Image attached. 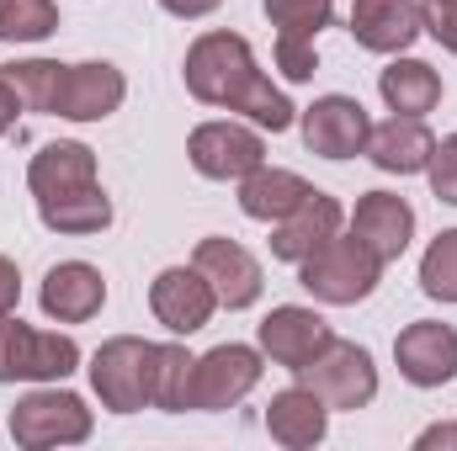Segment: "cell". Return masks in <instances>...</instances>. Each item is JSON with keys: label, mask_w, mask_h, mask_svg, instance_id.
Returning <instances> with one entry per match:
<instances>
[{"label": "cell", "mask_w": 457, "mask_h": 451, "mask_svg": "<svg viewBox=\"0 0 457 451\" xmlns=\"http://www.w3.org/2000/svg\"><path fill=\"white\" fill-rule=\"evenodd\" d=\"M37 303L54 324H91L107 308V276L91 260H59V266H48Z\"/></svg>", "instance_id": "4fadbf2b"}, {"label": "cell", "mask_w": 457, "mask_h": 451, "mask_svg": "<svg viewBox=\"0 0 457 451\" xmlns=\"http://www.w3.org/2000/svg\"><path fill=\"white\" fill-rule=\"evenodd\" d=\"M436 154V133L426 127V117H388V122H372V138H367V160L383 170V176H426Z\"/></svg>", "instance_id": "d6986e66"}, {"label": "cell", "mask_w": 457, "mask_h": 451, "mask_svg": "<svg viewBox=\"0 0 457 451\" xmlns=\"http://www.w3.org/2000/svg\"><path fill=\"white\" fill-rule=\"evenodd\" d=\"M261 64H255V48L239 37V32H203V37H192V48H187V64H181V80H187V91L203 102V107H234L239 102V91L250 86V75H255Z\"/></svg>", "instance_id": "3957f363"}, {"label": "cell", "mask_w": 457, "mask_h": 451, "mask_svg": "<svg viewBox=\"0 0 457 451\" xmlns=\"http://www.w3.org/2000/svg\"><path fill=\"white\" fill-rule=\"evenodd\" d=\"M394 366L410 388H447L457 377V330L442 319H415L394 335Z\"/></svg>", "instance_id": "8fae6325"}, {"label": "cell", "mask_w": 457, "mask_h": 451, "mask_svg": "<svg viewBox=\"0 0 457 451\" xmlns=\"http://www.w3.org/2000/svg\"><path fill=\"white\" fill-rule=\"evenodd\" d=\"M80 186H96V154L80 144V138H54L43 144L32 160H27V192L43 202V197H64V192H80Z\"/></svg>", "instance_id": "ffe728a7"}, {"label": "cell", "mask_w": 457, "mask_h": 451, "mask_svg": "<svg viewBox=\"0 0 457 451\" xmlns=\"http://www.w3.org/2000/svg\"><path fill=\"white\" fill-rule=\"evenodd\" d=\"M266 21L277 32H293V37H320L336 16V0H261Z\"/></svg>", "instance_id": "f1b7e54d"}, {"label": "cell", "mask_w": 457, "mask_h": 451, "mask_svg": "<svg viewBox=\"0 0 457 451\" xmlns=\"http://www.w3.org/2000/svg\"><path fill=\"white\" fill-rule=\"evenodd\" d=\"M271 59H277L282 80H293V86H303V80H314V75H320V53H314V37H293V32H277V43H271Z\"/></svg>", "instance_id": "4dcf8cb0"}, {"label": "cell", "mask_w": 457, "mask_h": 451, "mask_svg": "<svg viewBox=\"0 0 457 451\" xmlns=\"http://www.w3.org/2000/svg\"><path fill=\"white\" fill-rule=\"evenodd\" d=\"M293 377L303 388H314L330 404V414H356V409H367L378 398V361H372V350L341 335L330 340L309 366H298Z\"/></svg>", "instance_id": "277c9868"}, {"label": "cell", "mask_w": 457, "mask_h": 451, "mask_svg": "<svg viewBox=\"0 0 457 451\" xmlns=\"http://www.w3.org/2000/svg\"><path fill=\"white\" fill-rule=\"evenodd\" d=\"M298 133H303V149L320 154V160H356L367 154V138H372V117L356 96H320L314 107L298 112Z\"/></svg>", "instance_id": "9c48e42d"}, {"label": "cell", "mask_w": 457, "mask_h": 451, "mask_svg": "<svg viewBox=\"0 0 457 451\" xmlns=\"http://www.w3.org/2000/svg\"><path fill=\"white\" fill-rule=\"evenodd\" d=\"M0 75H5V86L16 91L21 112L59 117V96H64L70 64H59V59H16V64H0Z\"/></svg>", "instance_id": "cb8c5ba5"}, {"label": "cell", "mask_w": 457, "mask_h": 451, "mask_svg": "<svg viewBox=\"0 0 457 451\" xmlns=\"http://www.w3.org/2000/svg\"><path fill=\"white\" fill-rule=\"evenodd\" d=\"M37 218L48 234H64V239H91L102 228H112V197L96 186H80V192H64V197H43L37 202Z\"/></svg>", "instance_id": "603a6c76"}, {"label": "cell", "mask_w": 457, "mask_h": 451, "mask_svg": "<svg viewBox=\"0 0 457 451\" xmlns=\"http://www.w3.org/2000/svg\"><path fill=\"white\" fill-rule=\"evenodd\" d=\"M59 32V0H0V43H43Z\"/></svg>", "instance_id": "4316f807"}, {"label": "cell", "mask_w": 457, "mask_h": 451, "mask_svg": "<svg viewBox=\"0 0 457 451\" xmlns=\"http://www.w3.org/2000/svg\"><path fill=\"white\" fill-rule=\"evenodd\" d=\"M16 112H21V102H16V91L5 86V75H0V138L16 127Z\"/></svg>", "instance_id": "8d00e7d4"}, {"label": "cell", "mask_w": 457, "mask_h": 451, "mask_svg": "<svg viewBox=\"0 0 457 451\" xmlns=\"http://www.w3.org/2000/svg\"><path fill=\"white\" fill-rule=\"evenodd\" d=\"M128 102V80L112 59H86V64H70L64 75V96H59V117L70 122H107Z\"/></svg>", "instance_id": "ac0fdd59"}, {"label": "cell", "mask_w": 457, "mask_h": 451, "mask_svg": "<svg viewBox=\"0 0 457 451\" xmlns=\"http://www.w3.org/2000/svg\"><path fill=\"white\" fill-rule=\"evenodd\" d=\"M457 451V420H447V425H426L420 436H415V451Z\"/></svg>", "instance_id": "d590c367"}, {"label": "cell", "mask_w": 457, "mask_h": 451, "mask_svg": "<svg viewBox=\"0 0 457 451\" xmlns=\"http://www.w3.org/2000/svg\"><path fill=\"white\" fill-rule=\"evenodd\" d=\"M149 314L170 335H197L219 314V298H213V287H208V276L197 266H165L149 282Z\"/></svg>", "instance_id": "7c38bea8"}, {"label": "cell", "mask_w": 457, "mask_h": 451, "mask_svg": "<svg viewBox=\"0 0 457 451\" xmlns=\"http://www.w3.org/2000/svg\"><path fill=\"white\" fill-rule=\"evenodd\" d=\"M96 414L80 393H70L64 382H32L27 398H16L11 409V441L21 451H54V447H80L91 441Z\"/></svg>", "instance_id": "7a4b0ae2"}, {"label": "cell", "mask_w": 457, "mask_h": 451, "mask_svg": "<svg viewBox=\"0 0 457 451\" xmlns=\"http://www.w3.org/2000/svg\"><path fill=\"white\" fill-rule=\"evenodd\" d=\"M426 181H431L436 202L457 208V133L436 138V154H431V165H426Z\"/></svg>", "instance_id": "1f68e13d"}, {"label": "cell", "mask_w": 457, "mask_h": 451, "mask_svg": "<svg viewBox=\"0 0 457 451\" xmlns=\"http://www.w3.org/2000/svg\"><path fill=\"white\" fill-rule=\"evenodd\" d=\"M239 186V213L245 218H255V224H282L314 186L298 176V170H282V165H255L245 181H234Z\"/></svg>", "instance_id": "44dd1931"}, {"label": "cell", "mask_w": 457, "mask_h": 451, "mask_svg": "<svg viewBox=\"0 0 457 451\" xmlns=\"http://www.w3.org/2000/svg\"><path fill=\"white\" fill-rule=\"evenodd\" d=\"M330 340H336L330 319H325L320 308H309V303H277V308L255 324V345H261V356H266L271 366H287V372L309 366Z\"/></svg>", "instance_id": "30bf717a"}, {"label": "cell", "mask_w": 457, "mask_h": 451, "mask_svg": "<svg viewBox=\"0 0 457 451\" xmlns=\"http://www.w3.org/2000/svg\"><path fill=\"white\" fill-rule=\"evenodd\" d=\"M234 117H245L250 127H261V133H287L293 122H298V107L287 102V91L282 86H271V75L266 70H255L250 75V86L239 91V102L228 107Z\"/></svg>", "instance_id": "484cf974"}, {"label": "cell", "mask_w": 457, "mask_h": 451, "mask_svg": "<svg viewBox=\"0 0 457 451\" xmlns=\"http://www.w3.org/2000/svg\"><path fill=\"white\" fill-rule=\"evenodd\" d=\"M187 160L203 181H245L255 165H266V133L245 117H213L197 122L187 138Z\"/></svg>", "instance_id": "8992f818"}, {"label": "cell", "mask_w": 457, "mask_h": 451, "mask_svg": "<svg viewBox=\"0 0 457 451\" xmlns=\"http://www.w3.org/2000/svg\"><path fill=\"white\" fill-rule=\"evenodd\" d=\"M261 372H266L261 345H239V340H228V345L203 350L197 366H192V409H197V414L239 409V404L255 393Z\"/></svg>", "instance_id": "52a82bcc"}, {"label": "cell", "mask_w": 457, "mask_h": 451, "mask_svg": "<svg viewBox=\"0 0 457 451\" xmlns=\"http://www.w3.org/2000/svg\"><path fill=\"white\" fill-rule=\"evenodd\" d=\"M356 48L367 53H410V43L426 32L420 27V0H351V16H345Z\"/></svg>", "instance_id": "2e32d148"}, {"label": "cell", "mask_w": 457, "mask_h": 451, "mask_svg": "<svg viewBox=\"0 0 457 451\" xmlns=\"http://www.w3.org/2000/svg\"><path fill=\"white\" fill-rule=\"evenodd\" d=\"M378 96L383 107L399 117H426L442 107V75L426 64V59H410V53H394L388 70L378 75Z\"/></svg>", "instance_id": "7402d4cb"}, {"label": "cell", "mask_w": 457, "mask_h": 451, "mask_svg": "<svg viewBox=\"0 0 457 451\" xmlns=\"http://www.w3.org/2000/svg\"><path fill=\"white\" fill-rule=\"evenodd\" d=\"M32 350L37 330L21 324L16 314H0V382H32Z\"/></svg>", "instance_id": "f546056e"}, {"label": "cell", "mask_w": 457, "mask_h": 451, "mask_svg": "<svg viewBox=\"0 0 457 451\" xmlns=\"http://www.w3.org/2000/svg\"><path fill=\"white\" fill-rule=\"evenodd\" d=\"M16 303H21V271L11 255H0V314H16Z\"/></svg>", "instance_id": "836d02e7"}, {"label": "cell", "mask_w": 457, "mask_h": 451, "mask_svg": "<svg viewBox=\"0 0 457 451\" xmlns=\"http://www.w3.org/2000/svg\"><path fill=\"white\" fill-rule=\"evenodd\" d=\"M266 436L287 451H314L330 436V404L314 388L293 382V388L271 393V404H266Z\"/></svg>", "instance_id": "e0dca14e"}, {"label": "cell", "mask_w": 457, "mask_h": 451, "mask_svg": "<svg viewBox=\"0 0 457 451\" xmlns=\"http://www.w3.org/2000/svg\"><path fill=\"white\" fill-rule=\"evenodd\" d=\"M420 292L431 303H457V228H442L420 255Z\"/></svg>", "instance_id": "83f0119b"}, {"label": "cell", "mask_w": 457, "mask_h": 451, "mask_svg": "<svg viewBox=\"0 0 457 451\" xmlns=\"http://www.w3.org/2000/svg\"><path fill=\"white\" fill-rule=\"evenodd\" d=\"M192 366H197V356L181 340H160L154 345V372H149V409L187 414L192 409Z\"/></svg>", "instance_id": "d4e9b609"}, {"label": "cell", "mask_w": 457, "mask_h": 451, "mask_svg": "<svg viewBox=\"0 0 457 451\" xmlns=\"http://www.w3.org/2000/svg\"><path fill=\"white\" fill-rule=\"evenodd\" d=\"M420 27H426L447 53H457V0H420Z\"/></svg>", "instance_id": "d6a6232c"}, {"label": "cell", "mask_w": 457, "mask_h": 451, "mask_svg": "<svg viewBox=\"0 0 457 451\" xmlns=\"http://www.w3.org/2000/svg\"><path fill=\"white\" fill-rule=\"evenodd\" d=\"M345 224H351V234H356L383 266H394V260L410 250V239H415V208H410L399 192H361Z\"/></svg>", "instance_id": "9a60e30c"}, {"label": "cell", "mask_w": 457, "mask_h": 451, "mask_svg": "<svg viewBox=\"0 0 457 451\" xmlns=\"http://www.w3.org/2000/svg\"><path fill=\"white\" fill-rule=\"evenodd\" d=\"M192 266L208 276V287H213L219 308H228V314H245V308H255V303H261V292H266L261 260H255V255H250L239 239H228V234H208V239H197V250H192Z\"/></svg>", "instance_id": "ba28073f"}, {"label": "cell", "mask_w": 457, "mask_h": 451, "mask_svg": "<svg viewBox=\"0 0 457 451\" xmlns=\"http://www.w3.org/2000/svg\"><path fill=\"white\" fill-rule=\"evenodd\" d=\"M91 393L112 414H138L149 409V372H154V340L112 335L91 350Z\"/></svg>", "instance_id": "5b68a950"}, {"label": "cell", "mask_w": 457, "mask_h": 451, "mask_svg": "<svg viewBox=\"0 0 457 451\" xmlns=\"http://www.w3.org/2000/svg\"><path fill=\"white\" fill-rule=\"evenodd\" d=\"M383 282V260L356 239V234H336L325 239L309 260H298V287L325 303V308H356L378 292Z\"/></svg>", "instance_id": "6da1fadb"}, {"label": "cell", "mask_w": 457, "mask_h": 451, "mask_svg": "<svg viewBox=\"0 0 457 451\" xmlns=\"http://www.w3.org/2000/svg\"><path fill=\"white\" fill-rule=\"evenodd\" d=\"M341 228H345V208L330 197V192L314 186L282 224H271V239H266V244H271V260L298 266V260H309L325 239H336Z\"/></svg>", "instance_id": "5bb4252c"}, {"label": "cell", "mask_w": 457, "mask_h": 451, "mask_svg": "<svg viewBox=\"0 0 457 451\" xmlns=\"http://www.w3.org/2000/svg\"><path fill=\"white\" fill-rule=\"evenodd\" d=\"M224 0H160V11L165 16H176V21H203V16H213Z\"/></svg>", "instance_id": "e575fe53"}]
</instances>
